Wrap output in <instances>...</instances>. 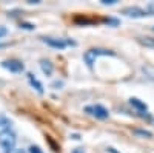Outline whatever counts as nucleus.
Wrapping results in <instances>:
<instances>
[{
	"label": "nucleus",
	"mask_w": 154,
	"mask_h": 153,
	"mask_svg": "<svg viewBox=\"0 0 154 153\" xmlns=\"http://www.w3.org/2000/svg\"><path fill=\"white\" fill-rule=\"evenodd\" d=\"M9 153H25V150H22V148H14V150H11Z\"/></svg>",
	"instance_id": "a211bd4d"
},
{
	"label": "nucleus",
	"mask_w": 154,
	"mask_h": 153,
	"mask_svg": "<svg viewBox=\"0 0 154 153\" xmlns=\"http://www.w3.org/2000/svg\"><path fill=\"white\" fill-rule=\"evenodd\" d=\"M6 124H8V121H6V119L0 118V127H3V125H6Z\"/></svg>",
	"instance_id": "6ab92c4d"
},
{
	"label": "nucleus",
	"mask_w": 154,
	"mask_h": 153,
	"mask_svg": "<svg viewBox=\"0 0 154 153\" xmlns=\"http://www.w3.org/2000/svg\"><path fill=\"white\" fill-rule=\"evenodd\" d=\"M100 56H114V53L111 49H105V48H91V49H88L86 53L83 54V59L86 62V65L89 68H93L96 59L100 57Z\"/></svg>",
	"instance_id": "f03ea898"
},
{
	"label": "nucleus",
	"mask_w": 154,
	"mask_h": 153,
	"mask_svg": "<svg viewBox=\"0 0 154 153\" xmlns=\"http://www.w3.org/2000/svg\"><path fill=\"white\" fill-rule=\"evenodd\" d=\"M16 144H17V136L11 129H3L0 132V147L5 150V153L14 150Z\"/></svg>",
	"instance_id": "f257e3e1"
},
{
	"label": "nucleus",
	"mask_w": 154,
	"mask_h": 153,
	"mask_svg": "<svg viewBox=\"0 0 154 153\" xmlns=\"http://www.w3.org/2000/svg\"><path fill=\"white\" fill-rule=\"evenodd\" d=\"M40 68H42V71H43L46 76H51V74H53V71H54L53 63H51L49 60H45V59L40 60Z\"/></svg>",
	"instance_id": "1a4fd4ad"
},
{
	"label": "nucleus",
	"mask_w": 154,
	"mask_h": 153,
	"mask_svg": "<svg viewBox=\"0 0 154 153\" xmlns=\"http://www.w3.org/2000/svg\"><path fill=\"white\" fill-rule=\"evenodd\" d=\"M20 28H23V30H34L35 27L32 23H28V22H22L20 23Z\"/></svg>",
	"instance_id": "f8f14e48"
},
{
	"label": "nucleus",
	"mask_w": 154,
	"mask_h": 153,
	"mask_svg": "<svg viewBox=\"0 0 154 153\" xmlns=\"http://www.w3.org/2000/svg\"><path fill=\"white\" fill-rule=\"evenodd\" d=\"M123 14L128 16V17H133V19H139V17H145V16H149L146 9H142L139 6H130V8H125L123 9Z\"/></svg>",
	"instance_id": "423d86ee"
},
{
	"label": "nucleus",
	"mask_w": 154,
	"mask_h": 153,
	"mask_svg": "<svg viewBox=\"0 0 154 153\" xmlns=\"http://www.w3.org/2000/svg\"><path fill=\"white\" fill-rule=\"evenodd\" d=\"M130 104L136 108V110H139V111H146L148 110V107H146V104H145V102L143 100H140V99H137V97H131L130 99Z\"/></svg>",
	"instance_id": "6e6552de"
},
{
	"label": "nucleus",
	"mask_w": 154,
	"mask_h": 153,
	"mask_svg": "<svg viewBox=\"0 0 154 153\" xmlns=\"http://www.w3.org/2000/svg\"><path fill=\"white\" fill-rule=\"evenodd\" d=\"M134 133H136V135H140V136H145V138H151V136H152L151 132H148V130H140V129H136Z\"/></svg>",
	"instance_id": "9b49d317"
},
{
	"label": "nucleus",
	"mask_w": 154,
	"mask_h": 153,
	"mask_svg": "<svg viewBox=\"0 0 154 153\" xmlns=\"http://www.w3.org/2000/svg\"><path fill=\"white\" fill-rule=\"evenodd\" d=\"M29 153H43V150L38 145H31L29 147Z\"/></svg>",
	"instance_id": "ddd939ff"
},
{
	"label": "nucleus",
	"mask_w": 154,
	"mask_h": 153,
	"mask_svg": "<svg viewBox=\"0 0 154 153\" xmlns=\"http://www.w3.org/2000/svg\"><path fill=\"white\" fill-rule=\"evenodd\" d=\"M139 40H140V43H142V45L154 49V37H140Z\"/></svg>",
	"instance_id": "9d476101"
},
{
	"label": "nucleus",
	"mask_w": 154,
	"mask_h": 153,
	"mask_svg": "<svg viewBox=\"0 0 154 153\" xmlns=\"http://www.w3.org/2000/svg\"><path fill=\"white\" fill-rule=\"evenodd\" d=\"M116 3H117V0H102V5H105V6H111Z\"/></svg>",
	"instance_id": "4468645a"
},
{
	"label": "nucleus",
	"mask_w": 154,
	"mask_h": 153,
	"mask_svg": "<svg viewBox=\"0 0 154 153\" xmlns=\"http://www.w3.org/2000/svg\"><path fill=\"white\" fill-rule=\"evenodd\" d=\"M72 153H85V151H83V148H74Z\"/></svg>",
	"instance_id": "aec40b11"
},
{
	"label": "nucleus",
	"mask_w": 154,
	"mask_h": 153,
	"mask_svg": "<svg viewBox=\"0 0 154 153\" xmlns=\"http://www.w3.org/2000/svg\"><path fill=\"white\" fill-rule=\"evenodd\" d=\"M43 42L49 46H53V48H57V49H63L68 45H75L74 42H69V40H65V39H54V37H43Z\"/></svg>",
	"instance_id": "20e7f679"
},
{
	"label": "nucleus",
	"mask_w": 154,
	"mask_h": 153,
	"mask_svg": "<svg viewBox=\"0 0 154 153\" xmlns=\"http://www.w3.org/2000/svg\"><path fill=\"white\" fill-rule=\"evenodd\" d=\"M106 23H111V25H114V27H116V25H117L119 22L116 20V19H106Z\"/></svg>",
	"instance_id": "dca6fc26"
},
{
	"label": "nucleus",
	"mask_w": 154,
	"mask_h": 153,
	"mask_svg": "<svg viewBox=\"0 0 154 153\" xmlns=\"http://www.w3.org/2000/svg\"><path fill=\"white\" fill-rule=\"evenodd\" d=\"M2 67L3 68H6L8 71H11V73H20V71H23V63L20 62V60H17V59H9V60H3L2 62Z\"/></svg>",
	"instance_id": "39448f33"
},
{
	"label": "nucleus",
	"mask_w": 154,
	"mask_h": 153,
	"mask_svg": "<svg viewBox=\"0 0 154 153\" xmlns=\"http://www.w3.org/2000/svg\"><path fill=\"white\" fill-rule=\"evenodd\" d=\"M106 153H119V151L116 150V148H112V147H108L106 148Z\"/></svg>",
	"instance_id": "f3484780"
},
{
	"label": "nucleus",
	"mask_w": 154,
	"mask_h": 153,
	"mask_svg": "<svg viewBox=\"0 0 154 153\" xmlns=\"http://www.w3.org/2000/svg\"><path fill=\"white\" fill-rule=\"evenodd\" d=\"M8 34V30L5 28V27H2V25H0V39H2V37H5Z\"/></svg>",
	"instance_id": "2eb2a0df"
},
{
	"label": "nucleus",
	"mask_w": 154,
	"mask_h": 153,
	"mask_svg": "<svg viewBox=\"0 0 154 153\" xmlns=\"http://www.w3.org/2000/svg\"><path fill=\"white\" fill-rule=\"evenodd\" d=\"M85 111H86L88 114H91V116L97 118V119H108V118H109V111H108L103 105H99V104L85 107Z\"/></svg>",
	"instance_id": "7ed1b4c3"
},
{
	"label": "nucleus",
	"mask_w": 154,
	"mask_h": 153,
	"mask_svg": "<svg viewBox=\"0 0 154 153\" xmlns=\"http://www.w3.org/2000/svg\"><path fill=\"white\" fill-rule=\"evenodd\" d=\"M28 81H29V85H31L32 88H35V90L40 93V94L43 93V85L40 84V81H38L32 73H28Z\"/></svg>",
	"instance_id": "0eeeda50"
}]
</instances>
